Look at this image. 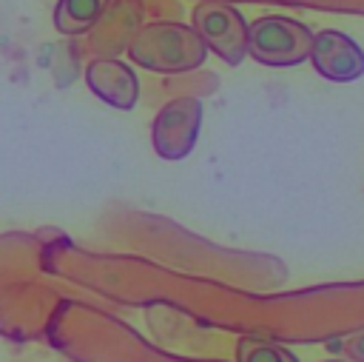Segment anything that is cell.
<instances>
[{
	"label": "cell",
	"instance_id": "obj_1",
	"mask_svg": "<svg viewBox=\"0 0 364 362\" xmlns=\"http://www.w3.org/2000/svg\"><path fill=\"white\" fill-rule=\"evenodd\" d=\"M128 57L136 66L148 68V71L182 74V71H193V68H199L205 63L208 46L185 23L156 20V23L139 26L131 34V40H128Z\"/></svg>",
	"mask_w": 364,
	"mask_h": 362
},
{
	"label": "cell",
	"instance_id": "obj_2",
	"mask_svg": "<svg viewBox=\"0 0 364 362\" xmlns=\"http://www.w3.org/2000/svg\"><path fill=\"white\" fill-rule=\"evenodd\" d=\"M310 43L313 31L296 17L264 14L247 23V54L262 66H299L310 57Z\"/></svg>",
	"mask_w": 364,
	"mask_h": 362
},
{
	"label": "cell",
	"instance_id": "obj_3",
	"mask_svg": "<svg viewBox=\"0 0 364 362\" xmlns=\"http://www.w3.org/2000/svg\"><path fill=\"white\" fill-rule=\"evenodd\" d=\"M208 51H213L228 66H239L247 57V20L242 11L225 0H202L193 9L191 26Z\"/></svg>",
	"mask_w": 364,
	"mask_h": 362
},
{
	"label": "cell",
	"instance_id": "obj_4",
	"mask_svg": "<svg viewBox=\"0 0 364 362\" xmlns=\"http://www.w3.org/2000/svg\"><path fill=\"white\" fill-rule=\"evenodd\" d=\"M202 100L199 97H176L159 108L154 117L151 140L154 151L162 160H182L193 151L202 128Z\"/></svg>",
	"mask_w": 364,
	"mask_h": 362
},
{
	"label": "cell",
	"instance_id": "obj_5",
	"mask_svg": "<svg viewBox=\"0 0 364 362\" xmlns=\"http://www.w3.org/2000/svg\"><path fill=\"white\" fill-rule=\"evenodd\" d=\"M307 60L324 80L333 83H353L364 77V48L338 29H324L313 34Z\"/></svg>",
	"mask_w": 364,
	"mask_h": 362
},
{
	"label": "cell",
	"instance_id": "obj_6",
	"mask_svg": "<svg viewBox=\"0 0 364 362\" xmlns=\"http://www.w3.org/2000/svg\"><path fill=\"white\" fill-rule=\"evenodd\" d=\"M85 83L88 88L108 105L128 111L139 100V80L134 68L117 57H97L85 66Z\"/></svg>",
	"mask_w": 364,
	"mask_h": 362
},
{
	"label": "cell",
	"instance_id": "obj_7",
	"mask_svg": "<svg viewBox=\"0 0 364 362\" xmlns=\"http://www.w3.org/2000/svg\"><path fill=\"white\" fill-rule=\"evenodd\" d=\"M108 3L111 0H57V6H54V29L60 34H65V37L85 34L102 20Z\"/></svg>",
	"mask_w": 364,
	"mask_h": 362
},
{
	"label": "cell",
	"instance_id": "obj_8",
	"mask_svg": "<svg viewBox=\"0 0 364 362\" xmlns=\"http://www.w3.org/2000/svg\"><path fill=\"white\" fill-rule=\"evenodd\" d=\"M236 362H299V356L279 342L262 336H242L236 345Z\"/></svg>",
	"mask_w": 364,
	"mask_h": 362
},
{
	"label": "cell",
	"instance_id": "obj_9",
	"mask_svg": "<svg viewBox=\"0 0 364 362\" xmlns=\"http://www.w3.org/2000/svg\"><path fill=\"white\" fill-rule=\"evenodd\" d=\"M324 362H341V359H324Z\"/></svg>",
	"mask_w": 364,
	"mask_h": 362
}]
</instances>
